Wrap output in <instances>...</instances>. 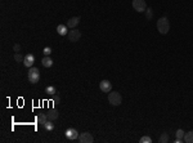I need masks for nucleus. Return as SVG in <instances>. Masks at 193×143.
<instances>
[{
	"label": "nucleus",
	"instance_id": "11",
	"mask_svg": "<svg viewBox=\"0 0 193 143\" xmlns=\"http://www.w3.org/2000/svg\"><path fill=\"white\" fill-rule=\"evenodd\" d=\"M57 32H58L61 36L68 35V27H67V25H58V26H57Z\"/></svg>",
	"mask_w": 193,
	"mask_h": 143
},
{
	"label": "nucleus",
	"instance_id": "19",
	"mask_svg": "<svg viewBox=\"0 0 193 143\" xmlns=\"http://www.w3.org/2000/svg\"><path fill=\"white\" fill-rule=\"evenodd\" d=\"M144 13H146V18H147V19H152V17H153V10H152V8H147Z\"/></svg>",
	"mask_w": 193,
	"mask_h": 143
},
{
	"label": "nucleus",
	"instance_id": "4",
	"mask_svg": "<svg viewBox=\"0 0 193 143\" xmlns=\"http://www.w3.org/2000/svg\"><path fill=\"white\" fill-rule=\"evenodd\" d=\"M133 8H134V10H136L139 13L146 12V9H147L146 0H133Z\"/></svg>",
	"mask_w": 193,
	"mask_h": 143
},
{
	"label": "nucleus",
	"instance_id": "14",
	"mask_svg": "<svg viewBox=\"0 0 193 143\" xmlns=\"http://www.w3.org/2000/svg\"><path fill=\"white\" fill-rule=\"evenodd\" d=\"M48 120H49V119H48V115H46V114H39V116H37V123H39L40 125L44 126V124H45Z\"/></svg>",
	"mask_w": 193,
	"mask_h": 143
},
{
	"label": "nucleus",
	"instance_id": "5",
	"mask_svg": "<svg viewBox=\"0 0 193 143\" xmlns=\"http://www.w3.org/2000/svg\"><path fill=\"white\" fill-rule=\"evenodd\" d=\"M80 37H81V32H80V30H77V28H72L71 31H68V39H70L71 43H76V41H79Z\"/></svg>",
	"mask_w": 193,
	"mask_h": 143
},
{
	"label": "nucleus",
	"instance_id": "12",
	"mask_svg": "<svg viewBox=\"0 0 193 143\" xmlns=\"http://www.w3.org/2000/svg\"><path fill=\"white\" fill-rule=\"evenodd\" d=\"M41 65H43L45 68H49V67L53 66V59H52L49 55H45V57L41 59Z\"/></svg>",
	"mask_w": 193,
	"mask_h": 143
},
{
	"label": "nucleus",
	"instance_id": "1",
	"mask_svg": "<svg viewBox=\"0 0 193 143\" xmlns=\"http://www.w3.org/2000/svg\"><path fill=\"white\" fill-rule=\"evenodd\" d=\"M157 30L160 34L162 35H166L169 31H170V22L166 17H162L157 21Z\"/></svg>",
	"mask_w": 193,
	"mask_h": 143
},
{
	"label": "nucleus",
	"instance_id": "3",
	"mask_svg": "<svg viewBox=\"0 0 193 143\" xmlns=\"http://www.w3.org/2000/svg\"><path fill=\"white\" fill-rule=\"evenodd\" d=\"M108 102H109L112 106H120L121 102H122L121 94H120L118 92H109V93H108Z\"/></svg>",
	"mask_w": 193,
	"mask_h": 143
},
{
	"label": "nucleus",
	"instance_id": "20",
	"mask_svg": "<svg viewBox=\"0 0 193 143\" xmlns=\"http://www.w3.org/2000/svg\"><path fill=\"white\" fill-rule=\"evenodd\" d=\"M184 130L183 129H178L176 130V133H175V136H176V138H179V139H184Z\"/></svg>",
	"mask_w": 193,
	"mask_h": 143
},
{
	"label": "nucleus",
	"instance_id": "10",
	"mask_svg": "<svg viewBox=\"0 0 193 143\" xmlns=\"http://www.w3.org/2000/svg\"><path fill=\"white\" fill-rule=\"evenodd\" d=\"M80 23V17H72L67 21V27L70 28H75L77 25Z\"/></svg>",
	"mask_w": 193,
	"mask_h": 143
},
{
	"label": "nucleus",
	"instance_id": "7",
	"mask_svg": "<svg viewBox=\"0 0 193 143\" xmlns=\"http://www.w3.org/2000/svg\"><path fill=\"white\" fill-rule=\"evenodd\" d=\"M79 141H80V143H93L94 142V138H93V136L90 133L84 132V133H81L79 136Z\"/></svg>",
	"mask_w": 193,
	"mask_h": 143
},
{
	"label": "nucleus",
	"instance_id": "6",
	"mask_svg": "<svg viewBox=\"0 0 193 143\" xmlns=\"http://www.w3.org/2000/svg\"><path fill=\"white\" fill-rule=\"evenodd\" d=\"M65 136H66L67 139H70V141H75V139H79L80 133H79L76 129H74V128H68V129L65 132Z\"/></svg>",
	"mask_w": 193,
	"mask_h": 143
},
{
	"label": "nucleus",
	"instance_id": "15",
	"mask_svg": "<svg viewBox=\"0 0 193 143\" xmlns=\"http://www.w3.org/2000/svg\"><path fill=\"white\" fill-rule=\"evenodd\" d=\"M45 93H46V94H49V96H54V94L57 93V89H55V86L49 85V86H46V88H45Z\"/></svg>",
	"mask_w": 193,
	"mask_h": 143
},
{
	"label": "nucleus",
	"instance_id": "16",
	"mask_svg": "<svg viewBox=\"0 0 193 143\" xmlns=\"http://www.w3.org/2000/svg\"><path fill=\"white\" fill-rule=\"evenodd\" d=\"M184 142L186 143H193V132H188L184 134Z\"/></svg>",
	"mask_w": 193,
	"mask_h": 143
},
{
	"label": "nucleus",
	"instance_id": "18",
	"mask_svg": "<svg viewBox=\"0 0 193 143\" xmlns=\"http://www.w3.org/2000/svg\"><path fill=\"white\" fill-rule=\"evenodd\" d=\"M158 142L160 143H167L169 142V134H167V133H162L161 137H160V139H158Z\"/></svg>",
	"mask_w": 193,
	"mask_h": 143
},
{
	"label": "nucleus",
	"instance_id": "8",
	"mask_svg": "<svg viewBox=\"0 0 193 143\" xmlns=\"http://www.w3.org/2000/svg\"><path fill=\"white\" fill-rule=\"evenodd\" d=\"M99 88H100V90H102L103 93H109V92L112 90V84H111V81H108V80H102V81L99 83Z\"/></svg>",
	"mask_w": 193,
	"mask_h": 143
},
{
	"label": "nucleus",
	"instance_id": "21",
	"mask_svg": "<svg viewBox=\"0 0 193 143\" xmlns=\"http://www.w3.org/2000/svg\"><path fill=\"white\" fill-rule=\"evenodd\" d=\"M139 142H140V143H151V142H152V139H151L149 137H147V136H146V137H142Z\"/></svg>",
	"mask_w": 193,
	"mask_h": 143
},
{
	"label": "nucleus",
	"instance_id": "22",
	"mask_svg": "<svg viewBox=\"0 0 193 143\" xmlns=\"http://www.w3.org/2000/svg\"><path fill=\"white\" fill-rule=\"evenodd\" d=\"M23 58H25V57H22L19 53H15V54H14V59H15L17 62H23Z\"/></svg>",
	"mask_w": 193,
	"mask_h": 143
},
{
	"label": "nucleus",
	"instance_id": "23",
	"mask_svg": "<svg viewBox=\"0 0 193 143\" xmlns=\"http://www.w3.org/2000/svg\"><path fill=\"white\" fill-rule=\"evenodd\" d=\"M43 53H44L45 55H50V53H52V48H50V46H45L44 50H43Z\"/></svg>",
	"mask_w": 193,
	"mask_h": 143
},
{
	"label": "nucleus",
	"instance_id": "9",
	"mask_svg": "<svg viewBox=\"0 0 193 143\" xmlns=\"http://www.w3.org/2000/svg\"><path fill=\"white\" fill-rule=\"evenodd\" d=\"M34 63H35V55L34 54H27V55H25V58H23V66L25 67H32L34 66Z\"/></svg>",
	"mask_w": 193,
	"mask_h": 143
},
{
	"label": "nucleus",
	"instance_id": "2",
	"mask_svg": "<svg viewBox=\"0 0 193 143\" xmlns=\"http://www.w3.org/2000/svg\"><path fill=\"white\" fill-rule=\"evenodd\" d=\"M27 77H28V81H30L31 84L39 83V80H40V71H39V68H36V67H34V66L30 67Z\"/></svg>",
	"mask_w": 193,
	"mask_h": 143
},
{
	"label": "nucleus",
	"instance_id": "24",
	"mask_svg": "<svg viewBox=\"0 0 193 143\" xmlns=\"http://www.w3.org/2000/svg\"><path fill=\"white\" fill-rule=\"evenodd\" d=\"M13 50H14L15 53H19V50H21V45H19V44H15V45L13 46Z\"/></svg>",
	"mask_w": 193,
	"mask_h": 143
},
{
	"label": "nucleus",
	"instance_id": "17",
	"mask_svg": "<svg viewBox=\"0 0 193 143\" xmlns=\"http://www.w3.org/2000/svg\"><path fill=\"white\" fill-rule=\"evenodd\" d=\"M44 129L48 130V132H52V130L54 129V124L52 123V120H48V121L44 124Z\"/></svg>",
	"mask_w": 193,
	"mask_h": 143
},
{
	"label": "nucleus",
	"instance_id": "13",
	"mask_svg": "<svg viewBox=\"0 0 193 143\" xmlns=\"http://www.w3.org/2000/svg\"><path fill=\"white\" fill-rule=\"evenodd\" d=\"M46 115H48V119L52 120V121H54V120H57V119L59 117V112H58L57 110H54V108H53V110H49Z\"/></svg>",
	"mask_w": 193,
	"mask_h": 143
}]
</instances>
